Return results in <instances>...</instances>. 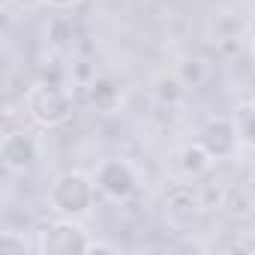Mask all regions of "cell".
Masks as SVG:
<instances>
[{
	"label": "cell",
	"mask_w": 255,
	"mask_h": 255,
	"mask_svg": "<svg viewBox=\"0 0 255 255\" xmlns=\"http://www.w3.org/2000/svg\"><path fill=\"white\" fill-rule=\"evenodd\" d=\"M96 183L93 177L81 174V171H66L54 180V186L48 189V201L51 210H57L66 219H81L84 213H90L93 198H96Z\"/></svg>",
	"instance_id": "cell-1"
},
{
	"label": "cell",
	"mask_w": 255,
	"mask_h": 255,
	"mask_svg": "<svg viewBox=\"0 0 255 255\" xmlns=\"http://www.w3.org/2000/svg\"><path fill=\"white\" fill-rule=\"evenodd\" d=\"M27 114L39 126H57L72 114V96L60 84H33L27 93Z\"/></svg>",
	"instance_id": "cell-2"
},
{
	"label": "cell",
	"mask_w": 255,
	"mask_h": 255,
	"mask_svg": "<svg viewBox=\"0 0 255 255\" xmlns=\"http://www.w3.org/2000/svg\"><path fill=\"white\" fill-rule=\"evenodd\" d=\"M96 189L111 201H129L138 192V174L126 159H105L93 174Z\"/></svg>",
	"instance_id": "cell-3"
},
{
	"label": "cell",
	"mask_w": 255,
	"mask_h": 255,
	"mask_svg": "<svg viewBox=\"0 0 255 255\" xmlns=\"http://www.w3.org/2000/svg\"><path fill=\"white\" fill-rule=\"evenodd\" d=\"M198 141H201V147H204L213 159H231V156L237 153V147L243 144L234 117H210V120L201 126Z\"/></svg>",
	"instance_id": "cell-4"
},
{
	"label": "cell",
	"mask_w": 255,
	"mask_h": 255,
	"mask_svg": "<svg viewBox=\"0 0 255 255\" xmlns=\"http://www.w3.org/2000/svg\"><path fill=\"white\" fill-rule=\"evenodd\" d=\"M198 210H201V195H198V189L192 183H177V186L168 189V195H165V216H168V222L174 228L192 225Z\"/></svg>",
	"instance_id": "cell-5"
},
{
	"label": "cell",
	"mask_w": 255,
	"mask_h": 255,
	"mask_svg": "<svg viewBox=\"0 0 255 255\" xmlns=\"http://www.w3.org/2000/svg\"><path fill=\"white\" fill-rule=\"evenodd\" d=\"M0 159L9 171H30L39 159V141L30 132H9L0 144Z\"/></svg>",
	"instance_id": "cell-6"
},
{
	"label": "cell",
	"mask_w": 255,
	"mask_h": 255,
	"mask_svg": "<svg viewBox=\"0 0 255 255\" xmlns=\"http://www.w3.org/2000/svg\"><path fill=\"white\" fill-rule=\"evenodd\" d=\"M87 246H90L87 231L75 219H66V216L60 222H54L45 231V240H42L45 252H87Z\"/></svg>",
	"instance_id": "cell-7"
},
{
	"label": "cell",
	"mask_w": 255,
	"mask_h": 255,
	"mask_svg": "<svg viewBox=\"0 0 255 255\" xmlns=\"http://www.w3.org/2000/svg\"><path fill=\"white\" fill-rule=\"evenodd\" d=\"M90 102H93L96 111L114 114L120 108V102H123V93H120V87L111 78H93L90 81Z\"/></svg>",
	"instance_id": "cell-8"
},
{
	"label": "cell",
	"mask_w": 255,
	"mask_h": 255,
	"mask_svg": "<svg viewBox=\"0 0 255 255\" xmlns=\"http://www.w3.org/2000/svg\"><path fill=\"white\" fill-rule=\"evenodd\" d=\"M210 165H213V156L201 147V141L186 144V147L180 150V168H183L186 177H201V174L210 171Z\"/></svg>",
	"instance_id": "cell-9"
},
{
	"label": "cell",
	"mask_w": 255,
	"mask_h": 255,
	"mask_svg": "<svg viewBox=\"0 0 255 255\" xmlns=\"http://www.w3.org/2000/svg\"><path fill=\"white\" fill-rule=\"evenodd\" d=\"M222 207H225V213H231V216H249L252 207H255V198H252V192H249L246 186H234V189L225 192Z\"/></svg>",
	"instance_id": "cell-10"
},
{
	"label": "cell",
	"mask_w": 255,
	"mask_h": 255,
	"mask_svg": "<svg viewBox=\"0 0 255 255\" xmlns=\"http://www.w3.org/2000/svg\"><path fill=\"white\" fill-rule=\"evenodd\" d=\"M234 123H237V132H240V141L255 147V102H243L234 114Z\"/></svg>",
	"instance_id": "cell-11"
},
{
	"label": "cell",
	"mask_w": 255,
	"mask_h": 255,
	"mask_svg": "<svg viewBox=\"0 0 255 255\" xmlns=\"http://www.w3.org/2000/svg\"><path fill=\"white\" fill-rule=\"evenodd\" d=\"M156 96H159L162 102H168V105L180 102V99L186 96L183 78H180V75H159V78H156Z\"/></svg>",
	"instance_id": "cell-12"
},
{
	"label": "cell",
	"mask_w": 255,
	"mask_h": 255,
	"mask_svg": "<svg viewBox=\"0 0 255 255\" xmlns=\"http://www.w3.org/2000/svg\"><path fill=\"white\" fill-rule=\"evenodd\" d=\"M42 3H48V6H54V9H69V6L78 3V0H42Z\"/></svg>",
	"instance_id": "cell-13"
},
{
	"label": "cell",
	"mask_w": 255,
	"mask_h": 255,
	"mask_svg": "<svg viewBox=\"0 0 255 255\" xmlns=\"http://www.w3.org/2000/svg\"><path fill=\"white\" fill-rule=\"evenodd\" d=\"M252 60H255V42H252Z\"/></svg>",
	"instance_id": "cell-14"
}]
</instances>
